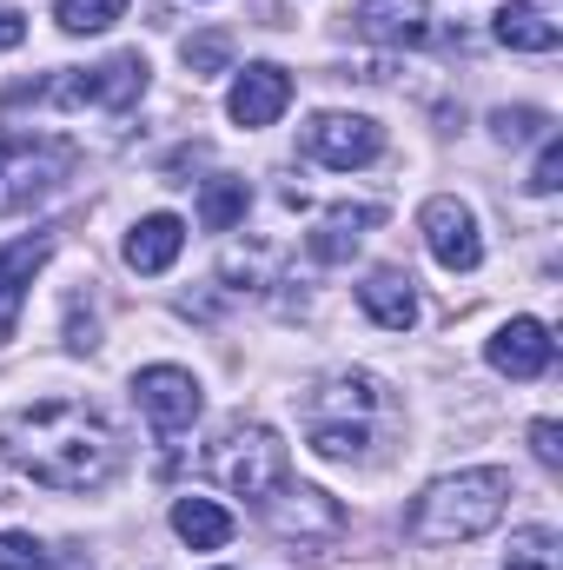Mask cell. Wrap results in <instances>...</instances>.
<instances>
[{
    "instance_id": "6da1fadb",
    "label": "cell",
    "mask_w": 563,
    "mask_h": 570,
    "mask_svg": "<svg viewBox=\"0 0 563 570\" xmlns=\"http://www.w3.org/2000/svg\"><path fill=\"white\" fill-rule=\"evenodd\" d=\"M0 451L47 491H107L113 471H120V431L107 425L93 405L80 399H33L20 405L7 431H0Z\"/></svg>"
},
{
    "instance_id": "7a4b0ae2",
    "label": "cell",
    "mask_w": 563,
    "mask_h": 570,
    "mask_svg": "<svg viewBox=\"0 0 563 570\" xmlns=\"http://www.w3.org/2000/svg\"><path fill=\"white\" fill-rule=\"evenodd\" d=\"M392 419H398V405H392L385 379H372V372H338V379H325V385L305 399V438H312V451L332 458V464L372 458V444L385 438Z\"/></svg>"
},
{
    "instance_id": "3957f363",
    "label": "cell",
    "mask_w": 563,
    "mask_h": 570,
    "mask_svg": "<svg viewBox=\"0 0 563 570\" xmlns=\"http://www.w3.org/2000/svg\"><path fill=\"white\" fill-rule=\"evenodd\" d=\"M504 504H511V471L477 464V471L437 478L412 504L405 531H412V544H471V538H484L504 518Z\"/></svg>"
},
{
    "instance_id": "277c9868",
    "label": "cell",
    "mask_w": 563,
    "mask_h": 570,
    "mask_svg": "<svg viewBox=\"0 0 563 570\" xmlns=\"http://www.w3.org/2000/svg\"><path fill=\"white\" fill-rule=\"evenodd\" d=\"M285 444L273 425H259V419H233V425L219 431L213 444H206V471L233 491V498H273L285 484Z\"/></svg>"
},
{
    "instance_id": "5b68a950",
    "label": "cell",
    "mask_w": 563,
    "mask_h": 570,
    "mask_svg": "<svg viewBox=\"0 0 563 570\" xmlns=\"http://www.w3.org/2000/svg\"><path fill=\"white\" fill-rule=\"evenodd\" d=\"M146 94V60L140 53H113L100 67H73V73H53L40 87H13L7 100H53V107H107V114H127Z\"/></svg>"
},
{
    "instance_id": "8992f818",
    "label": "cell",
    "mask_w": 563,
    "mask_h": 570,
    "mask_svg": "<svg viewBox=\"0 0 563 570\" xmlns=\"http://www.w3.org/2000/svg\"><path fill=\"white\" fill-rule=\"evenodd\" d=\"M67 173H73V146L67 140L0 134V213H20V206L47 199Z\"/></svg>"
},
{
    "instance_id": "52a82bcc",
    "label": "cell",
    "mask_w": 563,
    "mask_h": 570,
    "mask_svg": "<svg viewBox=\"0 0 563 570\" xmlns=\"http://www.w3.org/2000/svg\"><path fill=\"white\" fill-rule=\"evenodd\" d=\"M259 518L279 544H332L345 531V504L312 484H279L273 498H259Z\"/></svg>"
},
{
    "instance_id": "ba28073f",
    "label": "cell",
    "mask_w": 563,
    "mask_h": 570,
    "mask_svg": "<svg viewBox=\"0 0 563 570\" xmlns=\"http://www.w3.org/2000/svg\"><path fill=\"white\" fill-rule=\"evenodd\" d=\"M305 153L332 173H352V166H372L385 153V127L365 120V114H318L305 127Z\"/></svg>"
},
{
    "instance_id": "9c48e42d",
    "label": "cell",
    "mask_w": 563,
    "mask_h": 570,
    "mask_svg": "<svg viewBox=\"0 0 563 570\" xmlns=\"http://www.w3.org/2000/svg\"><path fill=\"white\" fill-rule=\"evenodd\" d=\"M418 233L431 246V259L444 273H477L484 266V239H477V213L464 199H431L418 213Z\"/></svg>"
},
{
    "instance_id": "30bf717a",
    "label": "cell",
    "mask_w": 563,
    "mask_h": 570,
    "mask_svg": "<svg viewBox=\"0 0 563 570\" xmlns=\"http://www.w3.org/2000/svg\"><path fill=\"white\" fill-rule=\"evenodd\" d=\"M134 399H140L146 425L159 431V438H179L199 419V379L179 372V365H146L140 379H134Z\"/></svg>"
},
{
    "instance_id": "8fae6325",
    "label": "cell",
    "mask_w": 563,
    "mask_h": 570,
    "mask_svg": "<svg viewBox=\"0 0 563 570\" xmlns=\"http://www.w3.org/2000/svg\"><path fill=\"white\" fill-rule=\"evenodd\" d=\"M352 27L372 47H424L431 40V0H358Z\"/></svg>"
},
{
    "instance_id": "7c38bea8",
    "label": "cell",
    "mask_w": 563,
    "mask_h": 570,
    "mask_svg": "<svg viewBox=\"0 0 563 570\" xmlns=\"http://www.w3.org/2000/svg\"><path fill=\"white\" fill-rule=\"evenodd\" d=\"M285 107H292V73L273 67V60L246 67V73L233 80V100H226V114H233L239 127H273Z\"/></svg>"
},
{
    "instance_id": "4fadbf2b",
    "label": "cell",
    "mask_w": 563,
    "mask_h": 570,
    "mask_svg": "<svg viewBox=\"0 0 563 570\" xmlns=\"http://www.w3.org/2000/svg\"><path fill=\"white\" fill-rule=\"evenodd\" d=\"M484 358H491V372H504V379H544V372H551V332H544V318H511V325L484 345Z\"/></svg>"
},
{
    "instance_id": "5bb4252c",
    "label": "cell",
    "mask_w": 563,
    "mask_h": 570,
    "mask_svg": "<svg viewBox=\"0 0 563 570\" xmlns=\"http://www.w3.org/2000/svg\"><path fill=\"white\" fill-rule=\"evenodd\" d=\"M47 253H53L47 233H33V239H20V246L0 253V338H13V325H20V298H27L33 273L47 266Z\"/></svg>"
},
{
    "instance_id": "9a60e30c",
    "label": "cell",
    "mask_w": 563,
    "mask_h": 570,
    "mask_svg": "<svg viewBox=\"0 0 563 570\" xmlns=\"http://www.w3.org/2000/svg\"><path fill=\"white\" fill-rule=\"evenodd\" d=\"M358 305H365L385 332H412V325H418V292H412V279H405L398 266L365 273V285H358Z\"/></svg>"
},
{
    "instance_id": "2e32d148",
    "label": "cell",
    "mask_w": 563,
    "mask_h": 570,
    "mask_svg": "<svg viewBox=\"0 0 563 570\" xmlns=\"http://www.w3.org/2000/svg\"><path fill=\"white\" fill-rule=\"evenodd\" d=\"M179 246H186V226L172 213H146L140 226L127 233V266L134 273H166L179 259Z\"/></svg>"
},
{
    "instance_id": "e0dca14e",
    "label": "cell",
    "mask_w": 563,
    "mask_h": 570,
    "mask_svg": "<svg viewBox=\"0 0 563 570\" xmlns=\"http://www.w3.org/2000/svg\"><path fill=\"white\" fill-rule=\"evenodd\" d=\"M497 40L517 47V53H557V20L544 7H531V0H511L497 13Z\"/></svg>"
},
{
    "instance_id": "ac0fdd59",
    "label": "cell",
    "mask_w": 563,
    "mask_h": 570,
    "mask_svg": "<svg viewBox=\"0 0 563 570\" xmlns=\"http://www.w3.org/2000/svg\"><path fill=\"white\" fill-rule=\"evenodd\" d=\"M172 531H179L192 551H219V544L233 538V511L213 504V498H179V504H172Z\"/></svg>"
},
{
    "instance_id": "d6986e66",
    "label": "cell",
    "mask_w": 563,
    "mask_h": 570,
    "mask_svg": "<svg viewBox=\"0 0 563 570\" xmlns=\"http://www.w3.org/2000/svg\"><path fill=\"white\" fill-rule=\"evenodd\" d=\"M378 219H385L378 206H358V213H352V206H338V213H332V219L312 233V259H325V266L352 259V253H358V239H365L358 226H378Z\"/></svg>"
},
{
    "instance_id": "ffe728a7",
    "label": "cell",
    "mask_w": 563,
    "mask_h": 570,
    "mask_svg": "<svg viewBox=\"0 0 563 570\" xmlns=\"http://www.w3.org/2000/svg\"><path fill=\"white\" fill-rule=\"evenodd\" d=\"M246 206H253V186H246V179H213V186L199 193V226H206V233H233V226L246 219Z\"/></svg>"
},
{
    "instance_id": "44dd1931",
    "label": "cell",
    "mask_w": 563,
    "mask_h": 570,
    "mask_svg": "<svg viewBox=\"0 0 563 570\" xmlns=\"http://www.w3.org/2000/svg\"><path fill=\"white\" fill-rule=\"evenodd\" d=\"M504 570H563L557 531H544V524L517 531V538H511V558H504Z\"/></svg>"
},
{
    "instance_id": "7402d4cb",
    "label": "cell",
    "mask_w": 563,
    "mask_h": 570,
    "mask_svg": "<svg viewBox=\"0 0 563 570\" xmlns=\"http://www.w3.org/2000/svg\"><path fill=\"white\" fill-rule=\"evenodd\" d=\"M226 67H233V33H226V27H206V33L186 40V73H192V80H213V73H226Z\"/></svg>"
},
{
    "instance_id": "603a6c76",
    "label": "cell",
    "mask_w": 563,
    "mask_h": 570,
    "mask_svg": "<svg viewBox=\"0 0 563 570\" xmlns=\"http://www.w3.org/2000/svg\"><path fill=\"white\" fill-rule=\"evenodd\" d=\"M120 13H127V0H60V7H53V20H60L67 33H107Z\"/></svg>"
},
{
    "instance_id": "cb8c5ba5",
    "label": "cell",
    "mask_w": 563,
    "mask_h": 570,
    "mask_svg": "<svg viewBox=\"0 0 563 570\" xmlns=\"http://www.w3.org/2000/svg\"><path fill=\"white\" fill-rule=\"evenodd\" d=\"M0 570H53V551L27 531H0Z\"/></svg>"
},
{
    "instance_id": "d4e9b609",
    "label": "cell",
    "mask_w": 563,
    "mask_h": 570,
    "mask_svg": "<svg viewBox=\"0 0 563 570\" xmlns=\"http://www.w3.org/2000/svg\"><path fill=\"white\" fill-rule=\"evenodd\" d=\"M491 127H497V140L504 146H524V140H544V114L537 107H504V114H491Z\"/></svg>"
},
{
    "instance_id": "484cf974",
    "label": "cell",
    "mask_w": 563,
    "mask_h": 570,
    "mask_svg": "<svg viewBox=\"0 0 563 570\" xmlns=\"http://www.w3.org/2000/svg\"><path fill=\"white\" fill-rule=\"evenodd\" d=\"M557 186H563V140L544 134V153H537V166H531V193H557Z\"/></svg>"
},
{
    "instance_id": "4316f807",
    "label": "cell",
    "mask_w": 563,
    "mask_h": 570,
    "mask_svg": "<svg viewBox=\"0 0 563 570\" xmlns=\"http://www.w3.org/2000/svg\"><path fill=\"white\" fill-rule=\"evenodd\" d=\"M531 451H537V464H551V471H557V464H563V431L551 425V419H537V425H531Z\"/></svg>"
},
{
    "instance_id": "83f0119b",
    "label": "cell",
    "mask_w": 563,
    "mask_h": 570,
    "mask_svg": "<svg viewBox=\"0 0 563 570\" xmlns=\"http://www.w3.org/2000/svg\"><path fill=\"white\" fill-rule=\"evenodd\" d=\"M20 40H27V13L13 0H0V53H13Z\"/></svg>"
}]
</instances>
